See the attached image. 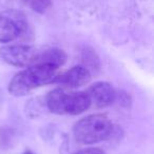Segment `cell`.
<instances>
[{
	"label": "cell",
	"instance_id": "1",
	"mask_svg": "<svg viewBox=\"0 0 154 154\" xmlns=\"http://www.w3.org/2000/svg\"><path fill=\"white\" fill-rule=\"evenodd\" d=\"M59 74V68L51 64L37 63L21 71L11 79L9 92L14 96H24L32 90L53 84Z\"/></svg>",
	"mask_w": 154,
	"mask_h": 154
},
{
	"label": "cell",
	"instance_id": "2",
	"mask_svg": "<svg viewBox=\"0 0 154 154\" xmlns=\"http://www.w3.org/2000/svg\"><path fill=\"white\" fill-rule=\"evenodd\" d=\"M113 131L112 122L103 114L86 116L75 124L73 134L79 145H94L109 138Z\"/></svg>",
	"mask_w": 154,
	"mask_h": 154
},
{
	"label": "cell",
	"instance_id": "3",
	"mask_svg": "<svg viewBox=\"0 0 154 154\" xmlns=\"http://www.w3.org/2000/svg\"><path fill=\"white\" fill-rule=\"evenodd\" d=\"M47 107L58 115H77L90 108V99L86 92H73L58 88L47 96Z\"/></svg>",
	"mask_w": 154,
	"mask_h": 154
},
{
	"label": "cell",
	"instance_id": "4",
	"mask_svg": "<svg viewBox=\"0 0 154 154\" xmlns=\"http://www.w3.org/2000/svg\"><path fill=\"white\" fill-rule=\"evenodd\" d=\"M39 51L34 47L23 45H8L0 48V58L8 64L29 68L37 63Z\"/></svg>",
	"mask_w": 154,
	"mask_h": 154
},
{
	"label": "cell",
	"instance_id": "5",
	"mask_svg": "<svg viewBox=\"0 0 154 154\" xmlns=\"http://www.w3.org/2000/svg\"><path fill=\"white\" fill-rule=\"evenodd\" d=\"M26 30L23 16L14 12L0 15V42L9 43L14 41Z\"/></svg>",
	"mask_w": 154,
	"mask_h": 154
},
{
	"label": "cell",
	"instance_id": "6",
	"mask_svg": "<svg viewBox=\"0 0 154 154\" xmlns=\"http://www.w3.org/2000/svg\"><path fill=\"white\" fill-rule=\"evenodd\" d=\"M90 99V107L97 109L106 108L112 105L116 99V92L114 88L108 82H99L92 85L86 91Z\"/></svg>",
	"mask_w": 154,
	"mask_h": 154
},
{
	"label": "cell",
	"instance_id": "7",
	"mask_svg": "<svg viewBox=\"0 0 154 154\" xmlns=\"http://www.w3.org/2000/svg\"><path fill=\"white\" fill-rule=\"evenodd\" d=\"M91 80V72L82 66H73L64 73L58 74L54 84L60 85L62 89L71 90L87 85Z\"/></svg>",
	"mask_w": 154,
	"mask_h": 154
},
{
	"label": "cell",
	"instance_id": "8",
	"mask_svg": "<svg viewBox=\"0 0 154 154\" xmlns=\"http://www.w3.org/2000/svg\"><path fill=\"white\" fill-rule=\"evenodd\" d=\"M66 60V55L63 51L59 49H49L43 52H39V57L37 63L51 64V66L60 68L63 66ZM36 63V64H37Z\"/></svg>",
	"mask_w": 154,
	"mask_h": 154
},
{
	"label": "cell",
	"instance_id": "9",
	"mask_svg": "<svg viewBox=\"0 0 154 154\" xmlns=\"http://www.w3.org/2000/svg\"><path fill=\"white\" fill-rule=\"evenodd\" d=\"M22 1L26 7L37 13H45L51 5V0H22Z\"/></svg>",
	"mask_w": 154,
	"mask_h": 154
},
{
	"label": "cell",
	"instance_id": "10",
	"mask_svg": "<svg viewBox=\"0 0 154 154\" xmlns=\"http://www.w3.org/2000/svg\"><path fill=\"white\" fill-rule=\"evenodd\" d=\"M74 154H105V152L99 148H87L75 152Z\"/></svg>",
	"mask_w": 154,
	"mask_h": 154
},
{
	"label": "cell",
	"instance_id": "11",
	"mask_svg": "<svg viewBox=\"0 0 154 154\" xmlns=\"http://www.w3.org/2000/svg\"><path fill=\"white\" fill-rule=\"evenodd\" d=\"M23 154H33V153H32L31 151H26V152H24Z\"/></svg>",
	"mask_w": 154,
	"mask_h": 154
}]
</instances>
